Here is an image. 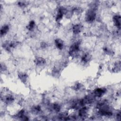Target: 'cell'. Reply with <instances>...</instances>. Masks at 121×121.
I'll list each match as a JSON object with an SVG mask.
<instances>
[{"mask_svg":"<svg viewBox=\"0 0 121 121\" xmlns=\"http://www.w3.org/2000/svg\"><path fill=\"white\" fill-rule=\"evenodd\" d=\"M117 120H120V119H121V113H120V112H119V113H117Z\"/></svg>","mask_w":121,"mask_h":121,"instance_id":"18","label":"cell"},{"mask_svg":"<svg viewBox=\"0 0 121 121\" xmlns=\"http://www.w3.org/2000/svg\"><path fill=\"white\" fill-rule=\"evenodd\" d=\"M55 45L56 48L59 50H62L64 47V42L60 38L55 39L54 41Z\"/></svg>","mask_w":121,"mask_h":121,"instance_id":"7","label":"cell"},{"mask_svg":"<svg viewBox=\"0 0 121 121\" xmlns=\"http://www.w3.org/2000/svg\"><path fill=\"white\" fill-rule=\"evenodd\" d=\"M81 29H82V26L78 24L74 25L72 27V30L73 33L75 35L79 34L81 31Z\"/></svg>","mask_w":121,"mask_h":121,"instance_id":"6","label":"cell"},{"mask_svg":"<svg viewBox=\"0 0 121 121\" xmlns=\"http://www.w3.org/2000/svg\"><path fill=\"white\" fill-rule=\"evenodd\" d=\"M18 78L23 83H25L27 79V75L25 73H20L18 75Z\"/></svg>","mask_w":121,"mask_h":121,"instance_id":"15","label":"cell"},{"mask_svg":"<svg viewBox=\"0 0 121 121\" xmlns=\"http://www.w3.org/2000/svg\"><path fill=\"white\" fill-rule=\"evenodd\" d=\"M91 59V56L88 53H85L84 54H83L82 56L81 57V61L83 63H86L89 60H90Z\"/></svg>","mask_w":121,"mask_h":121,"instance_id":"10","label":"cell"},{"mask_svg":"<svg viewBox=\"0 0 121 121\" xmlns=\"http://www.w3.org/2000/svg\"><path fill=\"white\" fill-rule=\"evenodd\" d=\"M106 89L104 88H96L94 91V95L95 96L97 97H101L106 93Z\"/></svg>","mask_w":121,"mask_h":121,"instance_id":"3","label":"cell"},{"mask_svg":"<svg viewBox=\"0 0 121 121\" xmlns=\"http://www.w3.org/2000/svg\"><path fill=\"white\" fill-rule=\"evenodd\" d=\"M9 30V27L8 25H4L0 29V35L1 36H4L6 35Z\"/></svg>","mask_w":121,"mask_h":121,"instance_id":"9","label":"cell"},{"mask_svg":"<svg viewBox=\"0 0 121 121\" xmlns=\"http://www.w3.org/2000/svg\"><path fill=\"white\" fill-rule=\"evenodd\" d=\"M4 101L7 104H11L14 101V98L12 95H8L4 97Z\"/></svg>","mask_w":121,"mask_h":121,"instance_id":"11","label":"cell"},{"mask_svg":"<svg viewBox=\"0 0 121 121\" xmlns=\"http://www.w3.org/2000/svg\"><path fill=\"white\" fill-rule=\"evenodd\" d=\"M80 42L78 41L73 43L69 47V53L71 56H76L80 50Z\"/></svg>","mask_w":121,"mask_h":121,"instance_id":"2","label":"cell"},{"mask_svg":"<svg viewBox=\"0 0 121 121\" xmlns=\"http://www.w3.org/2000/svg\"><path fill=\"white\" fill-rule=\"evenodd\" d=\"M41 110V108L40 105H37L34 106L32 108V112L34 113H38Z\"/></svg>","mask_w":121,"mask_h":121,"instance_id":"14","label":"cell"},{"mask_svg":"<svg viewBox=\"0 0 121 121\" xmlns=\"http://www.w3.org/2000/svg\"><path fill=\"white\" fill-rule=\"evenodd\" d=\"M35 21L31 20L29 22L28 25L26 26V28L29 31H32L35 28Z\"/></svg>","mask_w":121,"mask_h":121,"instance_id":"13","label":"cell"},{"mask_svg":"<svg viewBox=\"0 0 121 121\" xmlns=\"http://www.w3.org/2000/svg\"><path fill=\"white\" fill-rule=\"evenodd\" d=\"M35 63L38 66H43L46 64V60L42 57H37L35 60Z\"/></svg>","mask_w":121,"mask_h":121,"instance_id":"8","label":"cell"},{"mask_svg":"<svg viewBox=\"0 0 121 121\" xmlns=\"http://www.w3.org/2000/svg\"><path fill=\"white\" fill-rule=\"evenodd\" d=\"M18 6H19L20 7H24L26 5L25 3L24 2V1H19L18 2Z\"/></svg>","mask_w":121,"mask_h":121,"instance_id":"16","label":"cell"},{"mask_svg":"<svg viewBox=\"0 0 121 121\" xmlns=\"http://www.w3.org/2000/svg\"><path fill=\"white\" fill-rule=\"evenodd\" d=\"M88 113V108L86 106H82L78 111V116L80 118H86Z\"/></svg>","mask_w":121,"mask_h":121,"instance_id":"4","label":"cell"},{"mask_svg":"<svg viewBox=\"0 0 121 121\" xmlns=\"http://www.w3.org/2000/svg\"><path fill=\"white\" fill-rule=\"evenodd\" d=\"M112 21L115 26L117 28L120 29L121 28V16L119 15H114L112 17Z\"/></svg>","mask_w":121,"mask_h":121,"instance_id":"5","label":"cell"},{"mask_svg":"<svg viewBox=\"0 0 121 121\" xmlns=\"http://www.w3.org/2000/svg\"><path fill=\"white\" fill-rule=\"evenodd\" d=\"M52 110L55 111L56 112H60L61 109L60 105L58 103H54L52 105Z\"/></svg>","mask_w":121,"mask_h":121,"instance_id":"12","label":"cell"},{"mask_svg":"<svg viewBox=\"0 0 121 121\" xmlns=\"http://www.w3.org/2000/svg\"><path fill=\"white\" fill-rule=\"evenodd\" d=\"M96 18L95 8H91L87 10L85 16L86 22L91 23L93 22Z\"/></svg>","mask_w":121,"mask_h":121,"instance_id":"1","label":"cell"},{"mask_svg":"<svg viewBox=\"0 0 121 121\" xmlns=\"http://www.w3.org/2000/svg\"><path fill=\"white\" fill-rule=\"evenodd\" d=\"M41 46L43 48H45L47 46V44L46 43H45L44 42H43L41 43Z\"/></svg>","mask_w":121,"mask_h":121,"instance_id":"17","label":"cell"}]
</instances>
